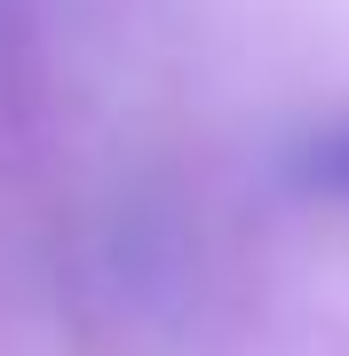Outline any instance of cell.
Listing matches in <instances>:
<instances>
[{"label": "cell", "mask_w": 349, "mask_h": 356, "mask_svg": "<svg viewBox=\"0 0 349 356\" xmlns=\"http://www.w3.org/2000/svg\"><path fill=\"white\" fill-rule=\"evenodd\" d=\"M286 182H294V191H310V198H341V206H349V119L302 135L294 159H286Z\"/></svg>", "instance_id": "1"}]
</instances>
